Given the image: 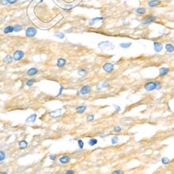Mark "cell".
<instances>
[{
	"mask_svg": "<svg viewBox=\"0 0 174 174\" xmlns=\"http://www.w3.org/2000/svg\"><path fill=\"white\" fill-rule=\"evenodd\" d=\"M27 146V142L24 140H22L19 142V147L20 149H24Z\"/></svg>",
	"mask_w": 174,
	"mask_h": 174,
	"instance_id": "obj_18",
	"label": "cell"
},
{
	"mask_svg": "<svg viewBox=\"0 0 174 174\" xmlns=\"http://www.w3.org/2000/svg\"><path fill=\"white\" fill-rule=\"evenodd\" d=\"M113 68H114V65H113V64H112V63H106V64H105V65H103V70H104L106 73H109L112 72L113 70Z\"/></svg>",
	"mask_w": 174,
	"mask_h": 174,
	"instance_id": "obj_6",
	"label": "cell"
},
{
	"mask_svg": "<svg viewBox=\"0 0 174 174\" xmlns=\"http://www.w3.org/2000/svg\"><path fill=\"white\" fill-rule=\"evenodd\" d=\"M77 143H78V146L79 147V148L82 149V148H84V142H83V141H82V140H81V139L78 140Z\"/></svg>",
	"mask_w": 174,
	"mask_h": 174,
	"instance_id": "obj_32",
	"label": "cell"
},
{
	"mask_svg": "<svg viewBox=\"0 0 174 174\" xmlns=\"http://www.w3.org/2000/svg\"><path fill=\"white\" fill-rule=\"evenodd\" d=\"M36 34V29L34 27H29L26 31V36L27 37L32 38Z\"/></svg>",
	"mask_w": 174,
	"mask_h": 174,
	"instance_id": "obj_5",
	"label": "cell"
},
{
	"mask_svg": "<svg viewBox=\"0 0 174 174\" xmlns=\"http://www.w3.org/2000/svg\"><path fill=\"white\" fill-rule=\"evenodd\" d=\"M161 4V1L159 0H151L148 2V6L150 7H155L158 6Z\"/></svg>",
	"mask_w": 174,
	"mask_h": 174,
	"instance_id": "obj_13",
	"label": "cell"
},
{
	"mask_svg": "<svg viewBox=\"0 0 174 174\" xmlns=\"http://www.w3.org/2000/svg\"><path fill=\"white\" fill-rule=\"evenodd\" d=\"M13 57L11 55H7L6 56V57H4V62L6 63V64H10L13 62Z\"/></svg>",
	"mask_w": 174,
	"mask_h": 174,
	"instance_id": "obj_16",
	"label": "cell"
},
{
	"mask_svg": "<svg viewBox=\"0 0 174 174\" xmlns=\"http://www.w3.org/2000/svg\"><path fill=\"white\" fill-rule=\"evenodd\" d=\"M24 52L21 50H17L16 52H14V54H13V59L16 60V61H19L20 59H22L23 57H24Z\"/></svg>",
	"mask_w": 174,
	"mask_h": 174,
	"instance_id": "obj_4",
	"label": "cell"
},
{
	"mask_svg": "<svg viewBox=\"0 0 174 174\" xmlns=\"http://www.w3.org/2000/svg\"><path fill=\"white\" fill-rule=\"evenodd\" d=\"M17 1H18V0H8V3H10V4H14V3L17 2Z\"/></svg>",
	"mask_w": 174,
	"mask_h": 174,
	"instance_id": "obj_41",
	"label": "cell"
},
{
	"mask_svg": "<svg viewBox=\"0 0 174 174\" xmlns=\"http://www.w3.org/2000/svg\"><path fill=\"white\" fill-rule=\"evenodd\" d=\"M97 47L102 51H111L114 49L113 44L109 41H103V42L99 43L97 45Z\"/></svg>",
	"mask_w": 174,
	"mask_h": 174,
	"instance_id": "obj_1",
	"label": "cell"
},
{
	"mask_svg": "<svg viewBox=\"0 0 174 174\" xmlns=\"http://www.w3.org/2000/svg\"><path fill=\"white\" fill-rule=\"evenodd\" d=\"M87 121H91L94 119V115L93 114H90L87 116Z\"/></svg>",
	"mask_w": 174,
	"mask_h": 174,
	"instance_id": "obj_33",
	"label": "cell"
},
{
	"mask_svg": "<svg viewBox=\"0 0 174 174\" xmlns=\"http://www.w3.org/2000/svg\"><path fill=\"white\" fill-rule=\"evenodd\" d=\"M36 117H37V115L36 113H33L30 115L27 119H26V123H33L35 121H36Z\"/></svg>",
	"mask_w": 174,
	"mask_h": 174,
	"instance_id": "obj_8",
	"label": "cell"
},
{
	"mask_svg": "<svg viewBox=\"0 0 174 174\" xmlns=\"http://www.w3.org/2000/svg\"><path fill=\"white\" fill-rule=\"evenodd\" d=\"M119 142V139H118V137H113L112 138H111V143L112 144H116V143H118Z\"/></svg>",
	"mask_w": 174,
	"mask_h": 174,
	"instance_id": "obj_28",
	"label": "cell"
},
{
	"mask_svg": "<svg viewBox=\"0 0 174 174\" xmlns=\"http://www.w3.org/2000/svg\"><path fill=\"white\" fill-rule=\"evenodd\" d=\"M113 131L114 132H121V127L119 126H115L113 127Z\"/></svg>",
	"mask_w": 174,
	"mask_h": 174,
	"instance_id": "obj_35",
	"label": "cell"
},
{
	"mask_svg": "<svg viewBox=\"0 0 174 174\" xmlns=\"http://www.w3.org/2000/svg\"><path fill=\"white\" fill-rule=\"evenodd\" d=\"M22 29V27L20 24H16L13 27V31L16 32H18Z\"/></svg>",
	"mask_w": 174,
	"mask_h": 174,
	"instance_id": "obj_24",
	"label": "cell"
},
{
	"mask_svg": "<svg viewBox=\"0 0 174 174\" xmlns=\"http://www.w3.org/2000/svg\"><path fill=\"white\" fill-rule=\"evenodd\" d=\"M49 159L51 160H52V161H54L55 159H56V155H49Z\"/></svg>",
	"mask_w": 174,
	"mask_h": 174,
	"instance_id": "obj_37",
	"label": "cell"
},
{
	"mask_svg": "<svg viewBox=\"0 0 174 174\" xmlns=\"http://www.w3.org/2000/svg\"><path fill=\"white\" fill-rule=\"evenodd\" d=\"M169 162H170L169 159L168 158H166V157H164L162 159V163L163 164H169Z\"/></svg>",
	"mask_w": 174,
	"mask_h": 174,
	"instance_id": "obj_27",
	"label": "cell"
},
{
	"mask_svg": "<svg viewBox=\"0 0 174 174\" xmlns=\"http://www.w3.org/2000/svg\"><path fill=\"white\" fill-rule=\"evenodd\" d=\"M91 91V87L89 85H86V86H84L81 88L80 91H79V93L81 95H86L88 93H89Z\"/></svg>",
	"mask_w": 174,
	"mask_h": 174,
	"instance_id": "obj_3",
	"label": "cell"
},
{
	"mask_svg": "<svg viewBox=\"0 0 174 174\" xmlns=\"http://www.w3.org/2000/svg\"><path fill=\"white\" fill-rule=\"evenodd\" d=\"M5 158H6V155H5L4 152L0 150V162L3 161L5 159Z\"/></svg>",
	"mask_w": 174,
	"mask_h": 174,
	"instance_id": "obj_30",
	"label": "cell"
},
{
	"mask_svg": "<svg viewBox=\"0 0 174 174\" xmlns=\"http://www.w3.org/2000/svg\"><path fill=\"white\" fill-rule=\"evenodd\" d=\"M86 108H87L86 106H79V107L76 108V111L78 113H84V111H86Z\"/></svg>",
	"mask_w": 174,
	"mask_h": 174,
	"instance_id": "obj_17",
	"label": "cell"
},
{
	"mask_svg": "<svg viewBox=\"0 0 174 174\" xmlns=\"http://www.w3.org/2000/svg\"><path fill=\"white\" fill-rule=\"evenodd\" d=\"M1 4L3 5H6L8 4V0H1Z\"/></svg>",
	"mask_w": 174,
	"mask_h": 174,
	"instance_id": "obj_36",
	"label": "cell"
},
{
	"mask_svg": "<svg viewBox=\"0 0 174 174\" xmlns=\"http://www.w3.org/2000/svg\"><path fill=\"white\" fill-rule=\"evenodd\" d=\"M77 73H78V75H79V76L83 77V76L86 75V74H87V71H86V70H85V69H81V70H78Z\"/></svg>",
	"mask_w": 174,
	"mask_h": 174,
	"instance_id": "obj_23",
	"label": "cell"
},
{
	"mask_svg": "<svg viewBox=\"0 0 174 174\" xmlns=\"http://www.w3.org/2000/svg\"><path fill=\"white\" fill-rule=\"evenodd\" d=\"M38 1H39V0H38ZM40 1H43V0H40Z\"/></svg>",
	"mask_w": 174,
	"mask_h": 174,
	"instance_id": "obj_43",
	"label": "cell"
},
{
	"mask_svg": "<svg viewBox=\"0 0 174 174\" xmlns=\"http://www.w3.org/2000/svg\"><path fill=\"white\" fill-rule=\"evenodd\" d=\"M132 43H123L120 44V47L123 48H128L131 46Z\"/></svg>",
	"mask_w": 174,
	"mask_h": 174,
	"instance_id": "obj_25",
	"label": "cell"
},
{
	"mask_svg": "<svg viewBox=\"0 0 174 174\" xmlns=\"http://www.w3.org/2000/svg\"><path fill=\"white\" fill-rule=\"evenodd\" d=\"M102 20H103V17H95V18H93L90 22H91L90 24H93L94 23H96V22H97L99 21H101Z\"/></svg>",
	"mask_w": 174,
	"mask_h": 174,
	"instance_id": "obj_22",
	"label": "cell"
},
{
	"mask_svg": "<svg viewBox=\"0 0 174 174\" xmlns=\"http://www.w3.org/2000/svg\"><path fill=\"white\" fill-rule=\"evenodd\" d=\"M54 36L58 37V38H61V39H63V38L65 37V35L63 34V33H57L54 34Z\"/></svg>",
	"mask_w": 174,
	"mask_h": 174,
	"instance_id": "obj_29",
	"label": "cell"
},
{
	"mask_svg": "<svg viewBox=\"0 0 174 174\" xmlns=\"http://www.w3.org/2000/svg\"><path fill=\"white\" fill-rule=\"evenodd\" d=\"M70 158L68 155H64L63 157L60 158L59 159V161L61 164H67V163H68L70 162Z\"/></svg>",
	"mask_w": 174,
	"mask_h": 174,
	"instance_id": "obj_10",
	"label": "cell"
},
{
	"mask_svg": "<svg viewBox=\"0 0 174 174\" xmlns=\"http://www.w3.org/2000/svg\"><path fill=\"white\" fill-rule=\"evenodd\" d=\"M13 32V27H11V26H8L4 29V33H9Z\"/></svg>",
	"mask_w": 174,
	"mask_h": 174,
	"instance_id": "obj_19",
	"label": "cell"
},
{
	"mask_svg": "<svg viewBox=\"0 0 174 174\" xmlns=\"http://www.w3.org/2000/svg\"><path fill=\"white\" fill-rule=\"evenodd\" d=\"M114 107L116 108V111H118V112L121 111V107H120L118 105H114Z\"/></svg>",
	"mask_w": 174,
	"mask_h": 174,
	"instance_id": "obj_39",
	"label": "cell"
},
{
	"mask_svg": "<svg viewBox=\"0 0 174 174\" xmlns=\"http://www.w3.org/2000/svg\"><path fill=\"white\" fill-rule=\"evenodd\" d=\"M38 70L36 68H32L27 71V75L29 76H33V75H36L38 73Z\"/></svg>",
	"mask_w": 174,
	"mask_h": 174,
	"instance_id": "obj_11",
	"label": "cell"
},
{
	"mask_svg": "<svg viewBox=\"0 0 174 174\" xmlns=\"http://www.w3.org/2000/svg\"><path fill=\"white\" fill-rule=\"evenodd\" d=\"M166 49L168 52H173L174 51V47L171 44H166Z\"/></svg>",
	"mask_w": 174,
	"mask_h": 174,
	"instance_id": "obj_20",
	"label": "cell"
},
{
	"mask_svg": "<svg viewBox=\"0 0 174 174\" xmlns=\"http://www.w3.org/2000/svg\"><path fill=\"white\" fill-rule=\"evenodd\" d=\"M0 174H8L6 172H0Z\"/></svg>",
	"mask_w": 174,
	"mask_h": 174,
	"instance_id": "obj_42",
	"label": "cell"
},
{
	"mask_svg": "<svg viewBox=\"0 0 174 174\" xmlns=\"http://www.w3.org/2000/svg\"><path fill=\"white\" fill-rule=\"evenodd\" d=\"M159 84L158 81H149L144 85V88L147 91H153L158 89Z\"/></svg>",
	"mask_w": 174,
	"mask_h": 174,
	"instance_id": "obj_2",
	"label": "cell"
},
{
	"mask_svg": "<svg viewBox=\"0 0 174 174\" xmlns=\"http://www.w3.org/2000/svg\"><path fill=\"white\" fill-rule=\"evenodd\" d=\"M61 114V109H57V110H54V111H51V112L49 113V115H51L52 116H53V117H54V118L59 116Z\"/></svg>",
	"mask_w": 174,
	"mask_h": 174,
	"instance_id": "obj_12",
	"label": "cell"
},
{
	"mask_svg": "<svg viewBox=\"0 0 174 174\" xmlns=\"http://www.w3.org/2000/svg\"><path fill=\"white\" fill-rule=\"evenodd\" d=\"M111 174H125L124 172L121 170H116V171H113L112 172Z\"/></svg>",
	"mask_w": 174,
	"mask_h": 174,
	"instance_id": "obj_34",
	"label": "cell"
},
{
	"mask_svg": "<svg viewBox=\"0 0 174 174\" xmlns=\"http://www.w3.org/2000/svg\"><path fill=\"white\" fill-rule=\"evenodd\" d=\"M65 174H75V172H74V171H73V170H68V171L65 172Z\"/></svg>",
	"mask_w": 174,
	"mask_h": 174,
	"instance_id": "obj_38",
	"label": "cell"
},
{
	"mask_svg": "<svg viewBox=\"0 0 174 174\" xmlns=\"http://www.w3.org/2000/svg\"><path fill=\"white\" fill-rule=\"evenodd\" d=\"M155 20H156V17H155V16H148V17H146L144 20H143L142 22L143 24H149L150 22H154Z\"/></svg>",
	"mask_w": 174,
	"mask_h": 174,
	"instance_id": "obj_7",
	"label": "cell"
},
{
	"mask_svg": "<svg viewBox=\"0 0 174 174\" xmlns=\"http://www.w3.org/2000/svg\"><path fill=\"white\" fill-rule=\"evenodd\" d=\"M88 143L89 145H90L91 146H93L96 145L97 143V140L96 139H94V138H92L91 139H89V141L88 142Z\"/></svg>",
	"mask_w": 174,
	"mask_h": 174,
	"instance_id": "obj_21",
	"label": "cell"
},
{
	"mask_svg": "<svg viewBox=\"0 0 174 174\" xmlns=\"http://www.w3.org/2000/svg\"><path fill=\"white\" fill-rule=\"evenodd\" d=\"M65 63H66L65 59H59L58 61H57V67H59V68H63V66L65 65Z\"/></svg>",
	"mask_w": 174,
	"mask_h": 174,
	"instance_id": "obj_15",
	"label": "cell"
},
{
	"mask_svg": "<svg viewBox=\"0 0 174 174\" xmlns=\"http://www.w3.org/2000/svg\"><path fill=\"white\" fill-rule=\"evenodd\" d=\"M63 86H61V88H60V91H59V94L57 95V96H59V95H61V94L62 93V91H63Z\"/></svg>",
	"mask_w": 174,
	"mask_h": 174,
	"instance_id": "obj_40",
	"label": "cell"
},
{
	"mask_svg": "<svg viewBox=\"0 0 174 174\" xmlns=\"http://www.w3.org/2000/svg\"><path fill=\"white\" fill-rule=\"evenodd\" d=\"M154 45V49H155V51L156 52H159L162 50L163 49V45L162 43H159V42H154L153 43Z\"/></svg>",
	"mask_w": 174,
	"mask_h": 174,
	"instance_id": "obj_9",
	"label": "cell"
},
{
	"mask_svg": "<svg viewBox=\"0 0 174 174\" xmlns=\"http://www.w3.org/2000/svg\"><path fill=\"white\" fill-rule=\"evenodd\" d=\"M169 71V69L167 68H165V67H163L162 68L159 69V75L160 76H164L168 74Z\"/></svg>",
	"mask_w": 174,
	"mask_h": 174,
	"instance_id": "obj_14",
	"label": "cell"
},
{
	"mask_svg": "<svg viewBox=\"0 0 174 174\" xmlns=\"http://www.w3.org/2000/svg\"><path fill=\"white\" fill-rule=\"evenodd\" d=\"M34 82H35V81H34L33 79H29V80H28V81L26 82V84H27V86H32V85L33 84Z\"/></svg>",
	"mask_w": 174,
	"mask_h": 174,
	"instance_id": "obj_31",
	"label": "cell"
},
{
	"mask_svg": "<svg viewBox=\"0 0 174 174\" xmlns=\"http://www.w3.org/2000/svg\"><path fill=\"white\" fill-rule=\"evenodd\" d=\"M137 13L139 14H144L146 13V9L144 8H138L137 9Z\"/></svg>",
	"mask_w": 174,
	"mask_h": 174,
	"instance_id": "obj_26",
	"label": "cell"
}]
</instances>
